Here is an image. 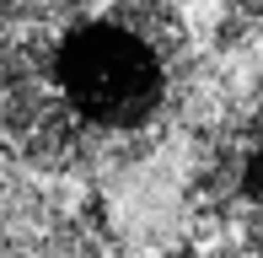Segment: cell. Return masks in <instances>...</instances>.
Here are the masks:
<instances>
[{
    "mask_svg": "<svg viewBox=\"0 0 263 258\" xmlns=\"http://www.w3.org/2000/svg\"><path fill=\"white\" fill-rule=\"evenodd\" d=\"M54 86L65 113L102 129H135L161 108L166 65L135 32L113 22H81L54 49Z\"/></svg>",
    "mask_w": 263,
    "mask_h": 258,
    "instance_id": "1",
    "label": "cell"
},
{
    "mask_svg": "<svg viewBox=\"0 0 263 258\" xmlns=\"http://www.w3.org/2000/svg\"><path fill=\"white\" fill-rule=\"evenodd\" d=\"M236 189H242L247 205H263V145L242 156V172H236Z\"/></svg>",
    "mask_w": 263,
    "mask_h": 258,
    "instance_id": "2",
    "label": "cell"
}]
</instances>
